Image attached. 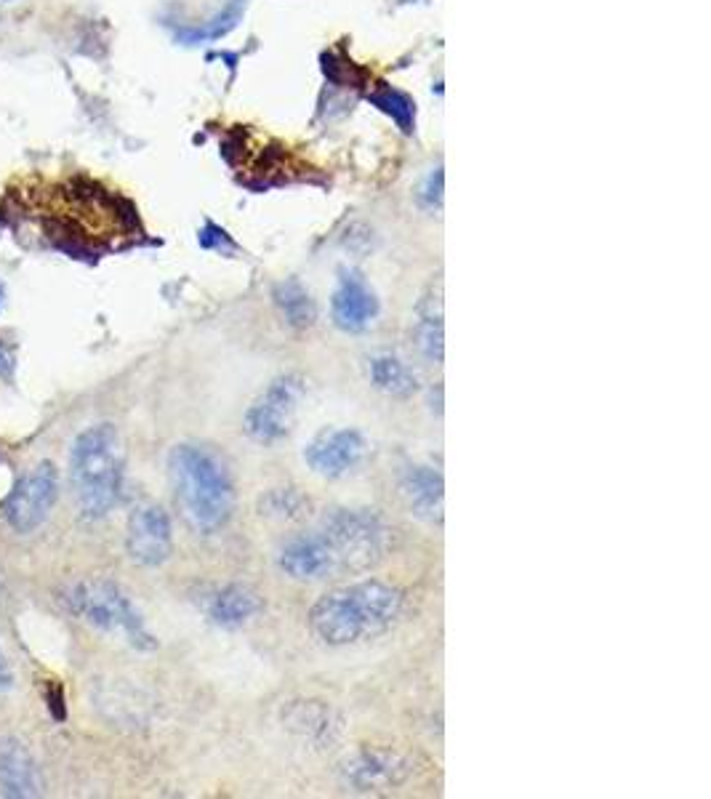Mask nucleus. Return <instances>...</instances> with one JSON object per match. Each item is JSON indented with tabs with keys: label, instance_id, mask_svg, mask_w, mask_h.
I'll use <instances>...</instances> for the list:
<instances>
[{
	"label": "nucleus",
	"instance_id": "obj_1",
	"mask_svg": "<svg viewBox=\"0 0 711 799\" xmlns=\"http://www.w3.org/2000/svg\"><path fill=\"white\" fill-rule=\"evenodd\" d=\"M168 475L184 523L200 536H214L235 512V477L214 448L200 443L176 445L168 456Z\"/></svg>",
	"mask_w": 711,
	"mask_h": 799
},
{
	"label": "nucleus",
	"instance_id": "obj_2",
	"mask_svg": "<svg viewBox=\"0 0 711 799\" xmlns=\"http://www.w3.org/2000/svg\"><path fill=\"white\" fill-rule=\"evenodd\" d=\"M403 613V592L384 581H357L323 594L309 610V626L331 648L379 637Z\"/></svg>",
	"mask_w": 711,
	"mask_h": 799
},
{
	"label": "nucleus",
	"instance_id": "obj_3",
	"mask_svg": "<svg viewBox=\"0 0 711 799\" xmlns=\"http://www.w3.org/2000/svg\"><path fill=\"white\" fill-rule=\"evenodd\" d=\"M70 477L83 517L102 520L118 507L126 477V451L115 427L96 424L80 432L72 445Z\"/></svg>",
	"mask_w": 711,
	"mask_h": 799
},
{
	"label": "nucleus",
	"instance_id": "obj_4",
	"mask_svg": "<svg viewBox=\"0 0 711 799\" xmlns=\"http://www.w3.org/2000/svg\"><path fill=\"white\" fill-rule=\"evenodd\" d=\"M67 602L83 621L94 624L96 629L120 634L128 645L139 650L155 648V637L144 624L142 613L134 608L131 597L118 584L104 578H86L67 592Z\"/></svg>",
	"mask_w": 711,
	"mask_h": 799
},
{
	"label": "nucleus",
	"instance_id": "obj_5",
	"mask_svg": "<svg viewBox=\"0 0 711 799\" xmlns=\"http://www.w3.org/2000/svg\"><path fill=\"white\" fill-rule=\"evenodd\" d=\"M320 531L331 541L341 570H360L381 560L392 533L387 520L373 509H333Z\"/></svg>",
	"mask_w": 711,
	"mask_h": 799
},
{
	"label": "nucleus",
	"instance_id": "obj_6",
	"mask_svg": "<svg viewBox=\"0 0 711 799\" xmlns=\"http://www.w3.org/2000/svg\"><path fill=\"white\" fill-rule=\"evenodd\" d=\"M304 392L307 379L301 373H283L269 381L267 389L245 411V435L259 445L280 443L291 432Z\"/></svg>",
	"mask_w": 711,
	"mask_h": 799
},
{
	"label": "nucleus",
	"instance_id": "obj_7",
	"mask_svg": "<svg viewBox=\"0 0 711 799\" xmlns=\"http://www.w3.org/2000/svg\"><path fill=\"white\" fill-rule=\"evenodd\" d=\"M59 496V477L54 464H38L19 480L6 504V520L16 533H32L46 523Z\"/></svg>",
	"mask_w": 711,
	"mask_h": 799
},
{
	"label": "nucleus",
	"instance_id": "obj_8",
	"mask_svg": "<svg viewBox=\"0 0 711 799\" xmlns=\"http://www.w3.org/2000/svg\"><path fill=\"white\" fill-rule=\"evenodd\" d=\"M368 443L363 432L349 427H331L317 432L304 448V461L317 477L325 480H339L355 472L363 464Z\"/></svg>",
	"mask_w": 711,
	"mask_h": 799
},
{
	"label": "nucleus",
	"instance_id": "obj_9",
	"mask_svg": "<svg viewBox=\"0 0 711 799\" xmlns=\"http://www.w3.org/2000/svg\"><path fill=\"white\" fill-rule=\"evenodd\" d=\"M126 549L131 560L142 568H158L171 557L174 533L171 517L160 504H142L128 517Z\"/></svg>",
	"mask_w": 711,
	"mask_h": 799
},
{
	"label": "nucleus",
	"instance_id": "obj_10",
	"mask_svg": "<svg viewBox=\"0 0 711 799\" xmlns=\"http://www.w3.org/2000/svg\"><path fill=\"white\" fill-rule=\"evenodd\" d=\"M277 565L285 576L301 584L323 581V578L339 573V557L333 552L331 541L317 528L312 533H301L285 541V546L277 554Z\"/></svg>",
	"mask_w": 711,
	"mask_h": 799
},
{
	"label": "nucleus",
	"instance_id": "obj_11",
	"mask_svg": "<svg viewBox=\"0 0 711 799\" xmlns=\"http://www.w3.org/2000/svg\"><path fill=\"white\" fill-rule=\"evenodd\" d=\"M333 320L341 331L360 333L376 320L379 315V299L368 288L360 272L355 269H341L339 285L333 291Z\"/></svg>",
	"mask_w": 711,
	"mask_h": 799
},
{
	"label": "nucleus",
	"instance_id": "obj_12",
	"mask_svg": "<svg viewBox=\"0 0 711 799\" xmlns=\"http://www.w3.org/2000/svg\"><path fill=\"white\" fill-rule=\"evenodd\" d=\"M400 493L413 515L427 520V523H440L443 520V501L445 483L440 469L432 464H411L400 477Z\"/></svg>",
	"mask_w": 711,
	"mask_h": 799
},
{
	"label": "nucleus",
	"instance_id": "obj_13",
	"mask_svg": "<svg viewBox=\"0 0 711 799\" xmlns=\"http://www.w3.org/2000/svg\"><path fill=\"white\" fill-rule=\"evenodd\" d=\"M0 792L6 797H38V765L19 741H0Z\"/></svg>",
	"mask_w": 711,
	"mask_h": 799
},
{
	"label": "nucleus",
	"instance_id": "obj_14",
	"mask_svg": "<svg viewBox=\"0 0 711 799\" xmlns=\"http://www.w3.org/2000/svg\"><path fill=\"white\" fill-rule=\"evenodd\" d=\"M261 597L245 584H230L219 589L208 602V618L222 629H240L259 616Z\"/></svg>",
	"mask_w": 711,
	"mask_h": 799
},
{
	"label": "nucleus",
	"instance_id": "obj_15",
	"mask_svg": "<svg viewBox=\"0 0 711 799\" xmlns=\"http://www.w3.org/2000/svg\"><path fill=\"white\" fill-rule=\"evenodd\" d=\"M403 762L395 754L384 752H365L360 754L347 768L349 784L357 786L360 792H371L376 786H392L403 776Z\"/></svg>",
	"mask_w": 711,
	"mask_h": 799
},
{
	"label": "nucleus",
	"instance_id": "obj_16",
	"mask_svg": "<svg viewBox=\"0 0 711 799\" xmlns=\"http://www.w3.org/2000/svg\"><path fill=\"white\" fill-rule=\"evenodd\" d=\"M368 379L373 387L389 397H411L419 389V379L408 368V363L389 352L368 357Z\"/></svg>",
	"mask_w": 711,
	"mask_h": 799
},
{
	"label": "nucleus",
	"instance_id": "obj_17",
	"mask_svg": "<svg viewBox=\"0 0 711 799\" xmlns=\"http://www.w3.org/2000/svg\"><path fill=\"white\" fill-rule=\"evenodd\" d=\"M275 301L277 307H280V312H283L285 323L293 325V328H309V325L315 323L317 317L315 301H312V296H309L296 280H288V283L277 285Z\"/></svg>",
	"mask_w": 711,
	"mask_h": 799
},
{
	"label": "nucleus",
	"instance_id": "obj_18",
	"mask_svg": "<svg viewBox=\"0 0 711 799\" xmlns=\"http://www.w3.org/2000/svg\"><path fill=\"white\" fill-rule=\"evenodd\" d=\"M416 347L429 363H443V312L427 307L416 323Z\"/></svg>",
	"mask_w": 711,
	"mask_h": 799
},
{
	"label": "nucleus",
	"instance_id": "obj_19",
	"mask_svg": "<svg viewBox=\"0 0 711 799\" xmlns=\"http://www.w3.org/2000/svg\"><path fill=\"white\" fill-rule=\"evenodd\" d=\"M261 515L269 517H280V520H293V517H301V509H304V496H301L296 488H277V491H269L267 499L261 501Z\"/></svg>",
	"mask_w": 711,
	"mask_h": 799
},
{
	"label": "nucleus",
	"instance_id": "obj_20",
	"mask_svg": "<svg viewBox=\"0 0 711 799\" xmlns=\"http://www.w3.org/2000/svg\"><path fill=\"white\" fill-rule=\"evenodd\" d=\"M373 104H379L381 110L389 112V115H395V120L403 126V131H411L413 104L408 102L403 94H397V91H384V94L373 96Z\"/></svg>",
	"mask_w": 711,
	"mask_h": 799
},
{
	"label": "nucleus",
	"instance_id": "obj_21",
	"mask_svg": "<svg viewBox=\"0 0 711 799\" xmlns=\"http://www.w3.org/2000/svg\"><path fill=\"white\" fill-rule=\"evenodd\" d=\"M14 685V674H11V666H8L3 650H0V690H8Z\"/></svg>",
	"mask_w": 711,
	"mask_h": 799
},
{
	"label": "nucleus",
	"instance_id": "obj_22",
	"mask_svg": "<svg viewBox=\"0 0 711 799\" xmlns=\"http://www.w3.org/2000/svg\"><path fill=\"white\" fill-rule=\"evenodd\" d=\"M8 368H11V363H8L6 352L0 349V373H8Z\"/></svg>",
	"mask_w": 711,
	"mask_h": 799
}]
</instances>
